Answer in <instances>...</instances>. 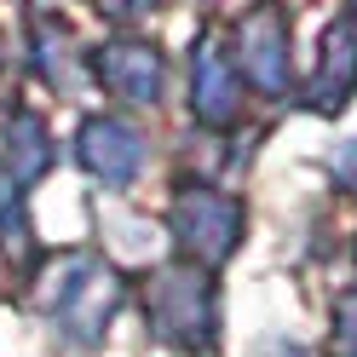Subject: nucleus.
Listing matches in <instances>:
<instances>
[{
    "mask_svg": "<svg viewBox=\"0 0 357 357\" xmlns=\"http://www.w3.org/2000/svg\"><path fill=\"white\" fill-rule=\"evenodd\" d=\"M150 323L162 340L185 346V351H208L213 346V282L190 265H173L150 282Z\"/></svg>",
    "mask_w": 357,
    "mask_h": 357,
    "instance_id": "1",
    "label": "nucleus"
},
{
    "mask_svg": "<svg viewBox=\"0 0 357 357\" xmlns=\"http://www.w3.org/2000/svg\"><path fill=\"white\" fill-rule=\"evenodd\" d=\"M116 294H121V282L109 277L98 259H70V265L47 282V311L58 317L63 334H75L81 346H98Z\"/></svg>",
    "mask_w": 357,
    "mask_h": 357,
    "instance_id": "2",
    "label": "nucleus"
},
{
    "mask_svg": "<svg viewBox=\"0 0 357 357\" xmlns=\"http://www.w3.org/2000/svg\"><path fill=\"white\" fill-rule=\"evenodd\" d=\"M173 236L185 242L196 259L219 265L242 236V208L231 196L208 190V185H190V190H178V202H173Z\"/></svg>",
    "mask_w": 357,
    "mask_h": 357,
    "instance_id": "3",
    "label": "nucleus"
},
{
    "mask_svg": "<svg viewBox=\"0 0 357 357\" xmlns=\"http://www.w3.org/2000/svg\"><path fill=\"white\" fill-rule=\"evenodd\" d=\"M75 155H81L86 173L104 178V185H132L139 167H144V139L116 116H93L75 132Z\"/></svg>",
    "mask_w": 357,
    "mask_h": 357,
    "instance_id": "4",
    "label": "nucleus"
},
{
    "mask_svg": "<svg viewBox=\"0 0 357 357\" xmlns=\"http://www.w3.org/2000/svg\"><path fill=\"white\" fill-rule=\"evenodd\" d=\"M242 70H248V81L259 86V93H282L288 86V29H282V12L259 6L242 17Z\"/></svg>",
    "mask_w": 357,
    "mask_h": 357,
    "instance_id": "5",
    "label": "nucleus"
},
{
    "mask_svg": "<svg viewBox=\"0 0 357 357\" xmlns=\"http://www.w3.org/2000/svg\"><path fill=\"white\" fill-rule=\"evenodd\" d=\"M98 75H104V86L116 98H127V104H155L162 98V86H167V63H162V52L155 47H139V40H121V47H104L98 52Z\"/></svg>",
    "mask_w": 357,
    "mask_h": 357,
    "instance_id": "6",
    "label": "nucleus"
},
{
    "mask_svg": "<svg viewBox=\"0 0 357 357\" xmlns=\"http://www.w3.org/2000/svg\"><path fill=\"white\" fill-rule=\"evenodd\" d=\"M190 93H196V116L213 121V127H225L236 109H242V86L231 75V58L213 47V40H202L190 58Z\"/></svg>",
    "mask_w": 357,
    "mask_h": 357,
    "instance_id": "7",
    "label": "nucleus"
},
{
    "mask_svg": "<svg viewBox=\"0 0 357 357\" xmlns=\"http://www.w3.org/2000/svg\"><path fill=\"white\" fill-rule=\"evenodd\" d=\"M47 162H52V144H47V132H40V121L35 116H12L6 121V173H12V185L17 178H40L47 173Z\"/></svg>",
    "mask_w": 357,
    "mask_h": 357,
    "instance_id": "8",
    "label": "nucleus"
},
{
    "mask_svg": "<svg viewBox=\"0 0 357 357\" xmlns=\"http://www.w3.org/2000/svg\"><path fill=\"white\" fill-rule=\"evenodd\" d=\"M150 6H155V0H98V12L121 17V24H139V17H150Z\"/></svg>",
    "mask_w": 357,
    "mask_h": 357,
    "instance_id": "9",
    "label": "nucleus"
},
{
    "mask_svg": "<svg viewBox=\"0 0 357 357\" xmlns=\"http://www.w3.org/2000/svg\"><path fill=\"white\" fill-rule=\"evenodd\" d=\"M340 357H357V294L340 305Z\"/></svg>",
    "mask_w": 357,
    "mask_h": 357,
    "instance_id": "10",
    "label": "nucleus"
},
{
    "mask_svg": "<svg viewBox=\"0 0 357 357\" xmlns=\"http://www.w3.org/2000/svg\"><path fill=\"white\" fill-rule=\"evenodd\" d=\"M334 173H340V185H346V190L357 196V139H351V144H346L340 155H334Z\"/></svg>",
    "mask_w": 357,
    "mask_h": 357,
    "instance_id": "11",
    "label": "nucleus"
},
{
    "mask_svg": "<svg viewBox=\"0 0 357 357\" xmlns=\"http://www.w3.org/2000/svg\"><path fill=\"white\" fill-rule=\"evenodd\" d=\"M340 24H351V29H357V0H346V17H340Z\"/></svg>",
    "mask_w": 357,
    "mask_h": 357,
    "instance_id": "12",
    "label": "nucleus"
}]
</instances>
